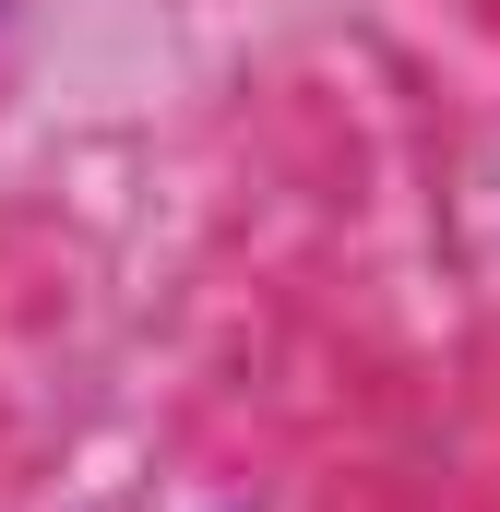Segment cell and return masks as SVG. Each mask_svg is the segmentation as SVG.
<instances>
[{
	"label": "cell",
	"mask_w": 500,
	"mask_h": 512,
	"mask_svg": "<svg viewBox=\"0 0 500 512\" xmlns=\"http://www.w3.org/2000/svg\"><path fill=\"white\" fill-rule=\"evenodd\" d=\"M0 24H12V0H0Z\"/></svg>",
	"instance_id": "6da1fadb"
}]
</instances>
